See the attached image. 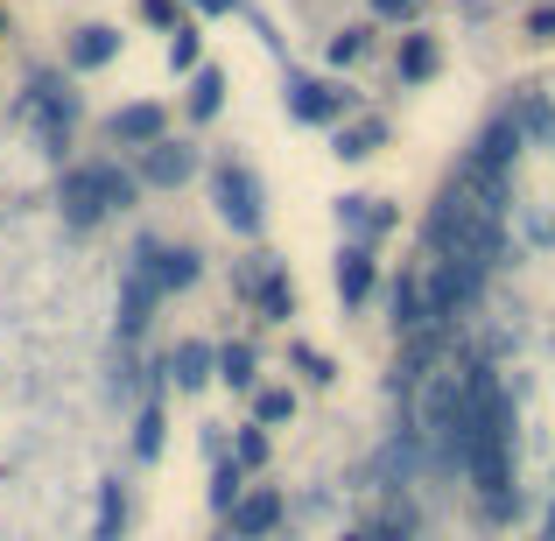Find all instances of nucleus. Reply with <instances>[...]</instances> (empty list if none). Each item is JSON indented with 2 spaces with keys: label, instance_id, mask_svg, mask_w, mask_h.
<instances>
[{
  "label": "nucleus",
  "instance_id": "obj_1",
  "mask_svg": "<svg viewBox=\"0 0 555 541\" xmlns=\"http://www.w3.org/2000/svg\"><path fill=\"white\" fill-rule=\"evenodd\" d=\"M457 472L478 486L486 520H514L520 492H514V394H506L500 365L472 359L464 365V458Z\"/></svg>",
  "mask_w": 555,
  "mask_h": 541
},
{
  "label": "nucleus",
  "instance_id": "obj_2",
  "mask_svg": "<svg viewBox=\"0 0 555 541\" xmlns=\"http://www.w3.org/2000/svg\"><path fill=\"white\" fill-rule=\"evenodd\" d=\"M506 204H514V183H478L464 169H450V183L436 190L429 218H422V254L492 268L506 246Z\"/></svg>",
  "mask_w": 555,
  "mask_h": 541
},
{
  "label": "nucleus",
  "instance_id": "obj_3",
  "mask_svg": "<svg viewBox=\"0 0 555 541\" xmlns=\"http://www.w3.org/2000/svg\"><path fill=\"white\" fill-rule=\"evenodd\" d=\"M141 204V183H134V169H120V163H70L64 177H56V218H64L70 232H92V226H106L113 211H134Z\"/></svg>",
  "mask_w": 555,
  "mask_h": 541
},
{
  "label": "nucleus",
  "instance_id": "obj_4",
  "mask_svg": "<svg viewBox=\"0 0 555 541\" xmlns=\"http://www.w3.org/2000/svg\"><path fill=\"white\" fill-rule=\"evenodd\" d=\"M204 190H211V211L232 240H260L268 232V183L246 155H211L204 163Z\"/></svg>",
  "mask_w": 555,
  "mask_h": 541
},
{
  "label": "nucleus",
  "instance_id": "obj_5",
  "mask_svg": "<svg viewBox=\"0 0 555 541\" xmlns=\"http://www.w3.org/2000/svg\"><path fill=\"white\" fill-rule=\"evenodd\" d=\"M22 120L36 127L42 155H56V163H64V149L78 141V120H85V99H78V85H70V70H28Z\"/></svg>",
  "mask_w": 555,
  "mask_h": 541
},
{
  "label": "nucleus",
  "instance_id": "obj_6",
  "mask_svg": "<svg viewBox=\"0 0 555 541\" xmlns=\"http://www.w3.org/2000/svg\"><path fill=\"white\" fill-rule=\"evenodd\" d=\"M163 302H169V288H163V274H155L149 232H141L134 254H127V268H120V345L149 338V324H155V310H163Z\"/></svg>",
  "mask_w": 555,
  "mask_h": 541
},
{
  "label": "nucleus",
  "instance_id": "obj_7",
  "mask_svg": "<svg viewBox=\"0 0 555 541\" xmlns=\"http://www.w3.org/2000/svg\"><path fill=\"white\" fill-rule=\"evenodd\" d=\"M282 106H288L296 127H338V120H352V85L324 78V70H288L282 78Z\"/></svg>",
  "mask_w": 555,
  "mask_h": 541
},
{
  "label": "nucleus",
  "instance_id": "obj_8",
  "mask_svg": "<svg viewBox=\"0 0 555 541\" xmlns=\"http://www.w3.org/2000/svg\"><path fill=\"white\" fill-rule=\"evenodd\" d=\"M232 288H240V302H254L260 324H288V317H296V274L274 254H246L240 268H232Z\"/></svg>",
  "mask_w": 555,
  "mask_h": 541
},
{
  "label": "nucleus",
  "instance_id": "obj_9",
  "mask_svg": "<svg viewBox=\"0 0 555 541\" xmlns=\"http://www.w3.org/2000/svg\"><path fill=\"white\" fill-rule=\"evenodd\" d=\"M520 127H514V113H492L486 127H478V141L464 149V177H478V183H514V163H520Z\"/></svg>",
  "mask_w": 555,
  "mask_h": 541
},
{
  "label": "nucleus",
  "instance_id": "obj_10",
  "mask_svg": "<svg viewBox=\"0 0 555 541\" xmlns=\"http://www.w3.org/2000/svg\"><path fill=\"white\" fill-rule=\"evenodd\" d=\"M197 177H204V155H197V141H190V134H163L155 149L134 155V183L141 190H183V183H197Z\"/></svg>",
  "mask_w": 555,
  "mask_h": 541
},
{
  "label": "nucleus",
  "instance_id": "obj_11",
  "mask_svg": "<svg viewBox=\"0 0 555 541\" xmlns=\"http://www.w3.org/2000/svg\"><path fill=\"white\" fill-rule=\"evenodd\" d=\"M331 288H338L345 310H366V302L379 296V246L345 240V246H338V260H331Z\"/></svg>",
  "mask_w": 555,
  "mask_h": 541
},
{
  "label": "nucleus",
  "instance_id": "obj_12",
  "mask_svg": "<svg viewBox=\"0 0 555 541\" xmlns=\"http://www.w3.org/2000/svg\"><path fill=\"white\" fill-rule=\"evenodd\" d=\"M169 134V106H163V99H127V106H113L106 113V141H113V149H155V141H163Z\"/></svg>",
  "mask_w": 555,
  "mask_h": 541
},
{
  "label": "nucleus",
  "instance_id": "obj_13",
  "mask_svg": "<svg viewBox=\"0 0 555 541\" xmlns=\"http://www.w3.org/2000/svg\"><path fill=\"white\" fill-rule=\"evenodd\" d=\"M120 28H113V22H85V28H70V36H64V70H70V78H92V70H106L113 64V56H120Z\"/></svg>",
  "mask_w": 555,
  "mask_h": 541
},
{
  "label": "nucleus",
  "instance_id": "obj_14",
  "mask_svg": "<svg viewBox=\"0 0 555 541\" xmlns=\"http://www.w3.org/2000/svg\"><path fill=\"white\" fill-rule=\"evenodd\" d=\"M338 226H345V240H359V246H379L393 226H401V211H393L387 197H366V190H345V197H338Z\"/></svg>",
  "mask_w": 555,
  "mask_h": 541
},
{
  "label": "nucleus",
  "instance_id": "obj_15",
  "mask_svg": "<svg viewBox=\"0 0 555 541\" xmlns=\"http://www.w3.org/2000/svg\"><path fill=\"white\" fill-rule=\"evenodd\" d=\"M225 520H232V534H240V541H260V534H274V528H282V492H274V486H254V492H240Z\"/></svg>",
  "mask_w": 555,
  "mask_h": 541
},
{
  "label": "nucleus",
  "instance_id": "obj_16",
  "mask_svg": "<svg viewBox=\"0 0 555 541\" xmlns=\"http://www.w3.org/2000/svg\"><path fill=\"white\" fill-rule=\"evenodd\" d=\"M163 379H169L177 394H197L204 379H218V345H204V338H183L177 352L163 359Z\"/></svg>",
  "mask_w": 555,
  "mask_h": 541
},
{
  "label": "nucleus",
  "instance_id": "obj_17",
  "mask_svg": "<svg viewBox=\"0 0 555 541\" xmlns=\"http://www.w3.org/2000/svg\"><path fill=\"white\" fill-rule=\"evenodd\" d=\"M149 254H155V274H163V288H169V296L197 288V274H204V254H197L190 240H155V232H149Z\"/></svg>",
  "mask_w": 555,
  "mask_h": 541
},
{
  "label": "nucleus",
  "instance_id": "obj_18",
  "mask_svg": "<svg viewBox=\"0 0 555 541\" xmlns=\"http://www.w3.org/2000/svg\"><path fill=\"white\" fill-rule=\"evenodd\" d=\"M183 113H190V127H211L225 113V70L218 64H197L183 78Z\"/></svg>",
  "mask_w": 555,
  "mask_h": 541
},
{
  "label": "nucleus",
  "instance_id": "obj_19",
  "mask_svg": "<svg viewBox=\"0 0 555 541\" xmlns=\"http://www.w3.org/2000/svg\"><path fill=\"white\" fill-rule=\"evenodd\" d=\"M393 70H401V85H429L436 70H443V50H436V36H401V50H393Z\"/></svg>",
  "mask_w": 555,
  "mask_h": 541
},
{
  "label": "nucleus",
  "instance_id": "obj_20",
  "mask_svg": "<svg viewBox=\"0 0 555 541\" xmlns=\"http://www.w3.org/2000/svg\"><path fill=\"white\" fill-rule=\"evenodd\" d=\"M331 134H338V155H345V163H366V155L387 149V120H379V113H366V120H338Z\"/></svg>",
  "mask_w": 555,
  "mask_h": 541
},
{
  "label": "nucleus",
  "instance_id": "obj_21",
  "mask_svg": "<svg viewBox=\"0 0 555 541\" xmlns=\"http://www.w3.org/2000/svg\"><path fill=\"white\" fill-rule=\"evenodd\" d=\"M506 113H514L520 141H542V149L555 141V106H548L542 92H520V99H514V106H506Z\"/></svg>",
  "mask_w": 555,
  "mask_h": 541
},
{
  "label": "nucleus",
  "instance_id": "obj_22",
  "mask_svg": "<svg viewBox=\"0 0 555 541\" xmlns=\"http://www.w3.org/2000/svg\"><path fill=\"white\" fill-rule=\"evenodd\" d=\"M218 379H225V387H240V394H254L260 387V352L254 345H218Z\"/></svg>",
  "mask_w": 555,
  "mask_h": 541
},
{
  "label": "nucleus",
  "instance_id": "obj_23",
  "mask_svg": "<svg viewBox=\"0 0 555 541\" xmlns=\"http://www.w3.org/2000/svg\"><path fill=\"white\" fill-rule=\"evenodd\" d=\"M127 534V492L120 486H99V520H92V541H120Z\"/></svg>",
  "mask_w": 555,
  "mask_h": 541
},
{
  "label": "nucleus",
  "instance_id": "obj_24",
  "mask_svg": "<svg viewBox=\"0 0 555 541\" xmlns=\"http://www.w3.org/2000/svg\"><path fill=\"white\" fill-rule=\"evenodd\" d=\"M197 64H204V36H197V14H190L177 36H169V70H177V78H190Z\"/></svg>",
  "mask_w": 555,
  "mask_h": 541
},
{
  "label": "nucleus",
  "instance_id": "obj_25",
  "mask_svg": "<svg viewBox=\"0 0 555 541\" xmlns=\"http://www.w3.org/2000/svg\"><path fill=\"white\" fill-rule=\"evenodd\" d=\"M373 50V28L366 22H352V28H338V36H331V70H345V64H359V56H366Z\"/></svg>",
  "mask_w": 555,
  "mask_h": 541
},
{
  "label": "nucleus",
  "instance_id": "obj_26",
  "mask_svg": "<svg viewBox=\"0 0 555 541\" xmlns=\"http://www.w3.org/2000/svg\"><path fill=\"white\" fill-rule=\"evenodd\" d=\"M296 415V394L288 387H254V422L268 429V422H288Z\"/></svg>",
  "mask_w": 555,
  "mask_h": 541
},
{
  "label": "nucleus",
  "instance_id": "obj_27",
  "mask_svg": "<svg viewBox=\"0 0 555 541\" xmlns=\"http://www.w3.org/2000/svg\"><path fill=\"white\" fill-rule=\"evenodd\" d=\"M232 464H240V472H260V464H268V429H260V422H246V429H240Z\"/></svg>",
  "mask_w": 555,
  "mask_h": 541
},
{
  "label": "nucleus",
  "instance_id": "obj_28",
  "mask_svg": "<svg viewBox=\"0 0 555 541\" xmlns=\"http://www.w3.org/2000/svg\"><path fill=\"white\" fill-rule=\"evenodd\" d=\"M141 22H149V28H163V36H177V28L190 22V8H183V0H141Z\"/></svg>",
  "mask_w": 555,
  "mask_h": 541
},
{
  "label": "nucleus",
  "instance_id": "obj_29",
  "mask_svg": "<svg viewBox=\"0 0 555 541\" xmlns=\"http://www.w3.org/2000/svg\"><path fill=\"white\" fill-rule=\"evenodd\" d=\"M163 450V408H141V422H134V458H155Z\"/></svg>",
  "mask_w": 555,
  "mask_h": 541
},
{
  "label": "nucleus",
  "instance_id": "obj_30",
  "mask_svg": "<svg viewBox=\"0 0 555 541\" xmlns=\"http://www.w3.org/2000/svg\"><path fill=\"white\" fill-rule=\"evenodd\" d=\"M240 464H218V472H211V506H218V514H232V500H240Z\"/></svg>",
  "mask_w": 555,
  "mask_h": 541
},
{
  "label": "nucleus",
  "instance_id": "obj_31",
  "mask_svg": "<svg viewBox=\"0 0 555 541\" xmlns=\"http://www.w3.org/2000/svg\"><path fill=\"white\" fill-rule=\"evenodd\" d=\"M288 359H296V373H302V379H317V387H324V379L338 373V365H331L324 352H317V345H296V352H288Z\"/></svg>",
  "mask_w": 555,
  "mask_h": 541
},
{
  "label": "nucleus",
  "instance_id": "obj_32",
  "mask_svg": "<svg viewBox=\"0 0 555 541\" xmlns=\"http://www.w3.org/2000/svg\"><path fill=\"white\" fill-rule=\"evenodd\" d=\"M366 8L379 14V22H415V14H422V0H366Z\"/></svg>",
  "mask_w": 555,
  "mask_h": 541
},
{
  "label": "nucleus",
  "instance_id": "obj_33",
  "mask_svg": "<svg viewBox=\"0 0 555 541\" xmlns=\"http://www.w3.org/2000/svg\"><path fill=\"white\" fill-rule=\"evenodd\" d=\"M197 22H218V14H240V0H183Z\"/></svg>",
  "mask_w": 555,
  "mask_h": 541
},
{
  "label": "nucleus",
  "instance_id": "obj_34",
  "mask_svg": "<svg viewBox=\"0 0 555 541\" xmlns=\"http://www.w3.org/2000/svg\"><path fill=\"white\" fill-rule=\"evenodd\" d=\"M528 36H534V42H555V0H548V8H534V14H528Z\"/></svg>",
  "mask_w": 555,
  "mask_h": 541
},
{
  "label": "nucleus",
  "instance_id": "obj_35",
  "mask_svg": "<svg viewBox=\"0 0 555 541\" xmlns=\"http://www.w3.org/2000/svg\"><path fill=\"white\" fill-rule=\"evenodd\" d=\"M548 541H555V506H548Z\"/></svg>",
  "mask_w": 555,
  "mask_h": 541
}]
</instances>
